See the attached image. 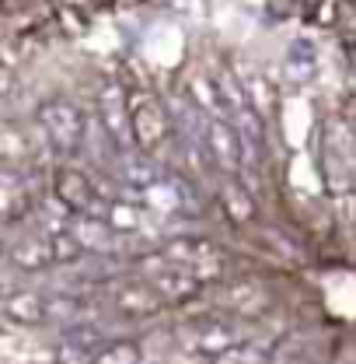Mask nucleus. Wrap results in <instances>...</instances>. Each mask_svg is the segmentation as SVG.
<instances>
[{"label": "nucleus", "mask_w": 356, "mask_h": 364, "mask_svg": "<svg viewBox=\"0 0 356 364\" xmlns=\"http://www.w3.org/2000/svg\"><path fill=\"white\" fill-rule=\"evenodd\" d=\"M157 252L168 259V263H178L192 273L199 284H210V280H221L223 277V259L221 249L203 238V235H178V238H168L157 245Z\"/></svg>", "instance_id": "5"}, {"label": "nucleus", "mask_w": 356, "mask_h": 364, "mask_svg": "<svg viewBox=\"0 0 356 364\" xmlns=\"http://www.w3.org/2000/svg\"><path fill=\"white\" fill-rule=\"evenodd\" d=\"M35 123L43 130L45 144L60 158H67V161L81 158V147H84V136H88V119H84L81 105H74L70 98H49L35 109Z\"/></svg>", "instance_id": "1"}, {"label": "nucleus", "mask_w": 356, "mask_h": 364, "mask_svg": "<svg viewBox=\"0 0 356 364\" xmlns=\"http://www.w3.org/2000/svg\"><path fill=\"white\" fill-rule=\"evenodd\" d=\"M91 364H140V347L130 343V340L101 343V350L91 358Z\"/></svg>", "instance_id": "17"}, {"label": "nucleus", "mask_w": 356, "mask_h": 364, "mask_svg": "<svg viewBox=\"0 0 356 364\" xmlns=\"http://www.w3.org/2000/svg\"><path fill=\"white\" fill-rule=\"evenodd\" d=\"M217 203H221V214L230 225H252L259 218V200L245 186L241 176H221L217 179Z\"/></svg>", "instance_id": "10"}, {"label": "nucleus", "mask_w": 356, "mask_h": 364, "mask_svg": "<svg viewBox=\"0 0 356 364\" xmlns=\"http://www.w3.org/2000/svg\"><path fill=\"white\" fill-rule=\"evenodd\" d=\"M321 172L335 196H350L353 189V134L346 119H328L321 130Z\"/></svg>", "instance_id": "4"}, {"label": "nucleus", "mask_w": 356, "mask_h": 364, "mask_svg": "<svg viewBox=\"0 0 356 364\" xmlns=\"http://www.w3.org/2000/svg\"><path fill=\"white\" fill-rule=\"evenodd\" d=\"M77 259H84V249L77 245V238L67 228H52L49 231V263L52 267H70Z\"/></svg>", "instance_id": "15"}, {"label": "nucleus", "mask_w": 356, "mask_h": 364, "mask_svg": "<svg viewBox=\"0 0 356 364\" xmlns=\"http://www.w3.org/2000/svg\"><path fill=\"white\" fill-rule=\"evenodd\" d=\"M126 123H130V140L140 154H157L175 134V119L168 105L150 91L126 95Z\"/></svg>", "instance_id": "2"}, {"label": "nucleus", "mask_w": 356, "mask_h": 364, "mask_svg": "<svg viewBox=\"0 0 356 364\" xmlns=\"http://www.w3.org/2000/svg\"><path fill=\"white\" fill-rule=\"evenodd\" d=\"M52 196L67 214H88L98 189H94L88 172H81L74 165H60L56 176H52Z\"/></svg>", "instance_id": "8"}, {"label": "nucleus", "mask_w": 356, "mask_h": 364, "mask_svg": "<svg viewBox=\"0 0 356 364\" xmlns=\"http://www.w3.org/2000/svg\"><path fill=\"white\" fill-rule=\"evenodd\" d=\"M35 203H39V193L32 189L25 168L14 161H0V225L28 221Z\"/></svg>", "instance_id": "6"}, {"label": "nucleus", "mask_w": 356, "mask_h": 364, "mask_svg": "<svg viewBox=\"0 0 356 364\" xmlns=\"http://www.w3.org/2000/svg\"><path fill=\"white\" fill-rule=\"evenodd\" d=\"M136 270H140V280H147V287L165 301V305H182V301H192L203 284L178 263H168L157 249L154 252H143L136 256Z\"/></svg>", "instance_id": "3"}, {"label": "nucleus", "mask_w": 356, "mask_h": 364, "mask_svg": "<svg viewBox=\"0 0 356 364\" xmlns=\"http://www.w3.org/2000/svg\"><path fill=\"white\" fill-rule=\"evenodd\" d=\"M67 231L77 238V245H81L84 252H116V242L123 238L119 231H112V228L105 225L101 218H94V214H70Z\"/></svg>", "instance_id": "11"}, {"label": "nucleus", "mask_w": 356, "mask_h": 364, "mask_svg": "<svg viewBox=\"0 0 356 364\" xmlns=\"http://www.w3.org/2000/svg\"><path fill=\"white\" fill-rule=\"evenodd\" d=\"M203 151L217 176H241V140L230 119H203Z\"/></svg>", "instance_id": "7"}, {"label": "nucleus", "mask_w": 356, "mask_h": 364, "mask_svg": "<svg viewBox=\"0 0 356 364\" xmlns=\"http://www.w3.org/2000/svg\"><path fill=\"white\" fill-rule=\"evenodd\" d=\"M116 305H119V312H126V316L133 318H147V316H157L161 309H165V301L147 287V280H123L119 287H116Z\"/></svg>", "instance_id": "12"}, {"label": "nucleus", "mask_w": 356, "mask_h": 364, "mask_svg": "<svg viewBox=\"0 0 356 364\" xmlns=\"http://www.w3.org/2000/svg\"><path fill=\"white\" fill-rule=\"evenodd\" d=\"M0 312L11 318V322H21V326H43L45 298L35 294V291H7L0 298Z\"/></svg>", "instance_id": "13"}, {"label": "nucleus", "mask_w": 356, "mask_h": 364, "mask_svg": "<svg viewBox=\"0 0 356 364\" xmlns=\"http://www.w3.org/2000/svg\"><path fill=\"white\" fill-rule=\"evenodd\" d=\"M18 225H21V231L11 238L7 259L25 273H39L45 267H52L49 263V231H43L35 225H25V221H18Z\"/></svg>", "instance_id": "9"}, {"label": "nucleus", "mask_w": 356, "mask_h": 364, "mask_svg": "<svg viewBox=\"0 0 356 364\" xmlns=\"http://www.w3.org/2000/svg\"><path fill=\"white\" fill-rule=\"evenodd\" d=\"M210 364H266V354H262V347H255V343H245V340H234L230 347H223L217 350Z\"/></svg>", "instance_id": "16"}, {"label": "nucleus", "mask_w": 356, "mask_h": 364, "mask_svg": "<svg viewBox=\"0 0 356 364\" xmlns=\"http://www.w3.org/2000/svg\"><path fill=\"white\" fill-rule=\"evenodd\" d=\"M189 329H192V347H196L199 354H210V358L238 340L234 326H227L221 318H196Z\"/></svg>", "instance_id": "14"}]
</instances>
